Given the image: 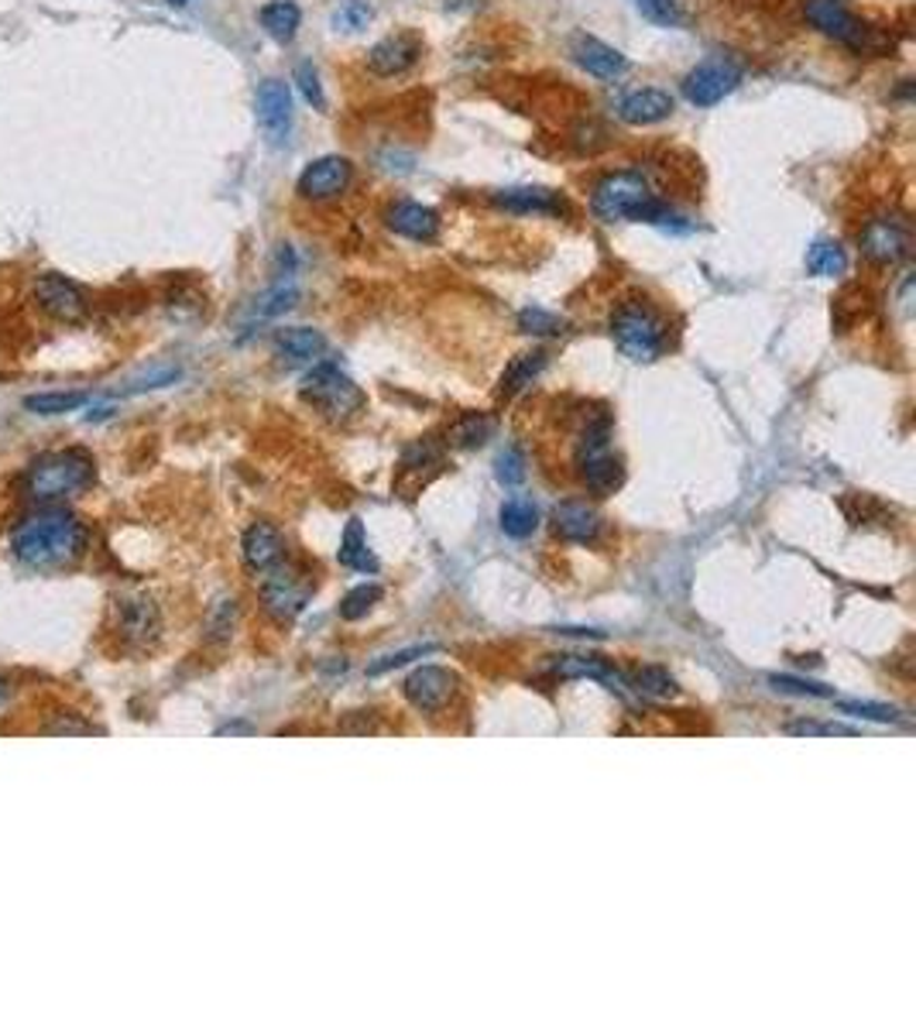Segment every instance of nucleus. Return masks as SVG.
Wrapping results in <instances>:
<instances>
[{
    "mask_svg": "<svg viewBox=\"0 0 916 1029\" xmlns=\"http://www.w3.org/2000/svg\"><path fill=\"white\" fill-rule=\"evenodd\" d=\"M87 546H90L87 526L62 508L34 511L11 532L14 557L31 570H62L83 557Z\"/></svg>",
    "mask_w": 916,
    "mask_h": 1029,
    "instance_id": "1",
    "label": "nucleus"
},
{
    "mask_svg": "<svg viewBox=\"0 0 916 1029\" xmlns=\"http://www.w3.org/2000/svg\"><path fill=\"white\" fill-rule=\"evenodd\" d=\"M590 210H594L597 220H605V223L631 220V223L669 227L676 220L669 203L656 196L653 182L643 172H635V169L611 172V176H605L601 182H597L594 192H590Z\"/></svg>",
    "mask_w": 916,
    "mask_h": 1029,
    "instance_id": "2",
    "label": "nucleus"
},
{
    "mask_svg": "<svg viewBox=\"0 0 916 1029\" xmlns=\"http://www.w3.org/2000/svg\"><path fill=\"white\" fill-rule=\"evenodd\" d=\"M93 481H97V463H93L90 450L66 447V450H52L46 457H38L31 463L24 491L38 504H52V501L90 491Z\"/></svg>",
    "mask_w": 916,
    "mask_h": 1029,
    "instance_id": "3",
    "label": "nucleus"
},
{
    "mask_svg": "<svg viewBox=\"0 0 916 1029\" xmlns=\"http://www.w3.org/2000/svg\"><path fill=\"white\" fill-rule=\"evenodd\" d=\"M574 467H577V478L597 498H608L621 488L625 467L611 450V416L608 412L587 416L584 429L577 432V443H574Z\"/></svg>",
    "mask_w": 916,
    "mask_h": 1029,
    "instance_id": "4",
    "label": "nucleus"
},
{
    "mask_svg": "<svg viewBox=\"0 0 916 1029\" xmlns=\"http://www.w3.org/2000/svg\"><path fill=\"white\" fill-rule=\"evenodd\" d=\"M611 337L618 350L635 364H653L659 353L666 350L669 327L663 320V312H656L649 302L631 299L621 302L611 316Z\"/></svg>",
    "mask_w": 916,
    "mask_h": 1029,
    "instance_id": "5",
    "label": "nucleus"
},
{
    "mask_svg": "<svg viewBox=\"0 0 916 1029\" xmlns=\"http://www.w3.org/2000/svg\"><path fill=\"white\" fill-rule=\"evenodd\" d=\"M302 402H309L316 412H323L333 422L350 419L354 412L365 409V391L354 384L350 374H344L337 364L320 361L302 378Z\"/></svg>",
    "mask_w": 916,
    "mask_h": 1029,
    "instance_id": "6",
    "label": "nucleus"
},
{
    "mask_svg": "<svg viewBox=\"0 0 916 1029\" xmlns=\"http://www.w3.org/2000/svg\"><path fill=\"white\" fill-rule=\"evenodd\" d=\"M31 299H34L38 309L49 316V320L66 323V327L83 323L87 309H90L87 292L79 289L72 279H66V274H59V271H42V274H38V279L31 282Z\"/></svg>",
    "mask_w": 916,
    "mask_h": 1029,
    "instance_id": "7",
    "label": "nucleus"
},
{
    "mask_svg": "<svg viewBox=\"0 0 916 1029\" xmlns=\"http://www.w3.org/2000/svg\"><path fill=\"white\" fill-rule=\"evenodd\" d=\"M741 83V66L735 59H725V56H714V59H704L697 62L687 79H684V97L694 103V107H714L721 103L728 93H735Z\"/></svg>",
    "mask_w": 916,
    "mask_h": 1029,
    "instance_id": "8",
    "label": "nucleus"
},
{
    "mask_svg": "<svg viewBox=\"0 0 916 1029\" xmlns=\"http://www.w3.org/2000/svg\"><path fill=\"white\" fill-rule=\"evenodd\" d=\"M309 598H312V580H302L296 570L278 563L268 573H261V605L278 621H292Z\"/></svg>",
    "mask_w": 916,
    "mask_h": 1029,
    "instance_id": "9",
    "label": "nucleus"
},
{
    "mask_svg": "<svg viewBox=\"0 0 916 1029\" xmlns=\"http://www.w3.org/2000/svg\"><path fill=\"white\" fill-rule=\"evenodd\" d=\"M913 251V227L909 220L886 213L865 223L862 230V254L875 264H896Z\"/></svg>",
    "mask_w": 916,
    "mask_h": 1029,
    "instance_id": "10",
    "label": "nucleus"
},
{
    "mask_svg": "<svg viewBox=\"0 0 916 1029\" xmlns=\"http://www.w3.org/2000/svg\"><path fill=\"white\" fill-rule=\"evenodd\" d=\"M258 124L268 138V144L282 148L292 138V90L286 79H265L255 97Z\"/></svg>",
    "mask_w": 916,
    "mask_h": 1029,
    "instance_id": "11",
    "label": "nucleus"
},
{
    "mask_svg": "<svg viewBox=\"0 0 916 1029\" xmlns=\"http://www.w3.org/2000/svg\"><path fill=\"white\" fill-rule=\"evenodd\" d=\"M804 14L820 34L834 38V42L848 49H868V28L852 14L845 0H807Z\"/></svg>",
    "mask_w": 916,
    "mask_h": 1029,
    "instance_id": "12",
    "label": "nucleus"
},
{
    "mask_svg": "<svg viewBox=\"0 0 916 1029\" xmlns=\"http://www.w3.org/2000/svg\"><path fill=\"white\" fill-rule=\"evenodd\" d=\"M350 179H354L350 158H344V154H323V158H316V162H309V166L302 169L296 189H299L302 200H316V203H320V200H333V196H340V192L350 186Z\"/></svg>",
    "mask_w": 916,
    "mask_h": 1029,
    "instance_id": "13",
    "label": "nucleus"
},
{
    "mask_svg": "<svg viewBox=\"0 0 916 1029\" xmlns=\"http://www.w3.org/2000/svg\"><path fill=\"white\" fill-rule=\"evenodd\" d=\"M491 203L505 213L515 217H564L570 207L560 192H552L546 186H511L491 192Z\"/></svg>",
    "mask_w": 916,
    "mask_h": 1029,
    "instance_id": "14",
    "label": "nucleus"
},
{
    "mask_svg": "<svg viewBox=\"0 0 916 1029\" xmlns=\"http://www.w3.org/2000/svg\"><path fill=\"white\" fill-rule=\"evenodd\" d=\"M406 700L422 710V715H436V710H444L457 690V677L444 666H419L412 677L406 680Z\"/></svg>",
    "mask_w": 916,
    "mask_h": 1029,
    "instance_id": "15",
    "label": "nucleus"
},
{
    "mask_svg": "<svg viewBox=\"0 0 916 1029\" xmlns=\"http://www.w3.org/2000/svg\"><path fill=\"white\" fill-rule=\"evenodd\" d=\"M241 552H245L248 570L268 573L271 567H278L286 560V536L271 522H255V526H248V532L241 539Z\"/></svg>",
    "mask_w": 916,
    "mask_h": 1029,
    "instance_id": "16",
    "label": "nucleus"
},
{
    "mask_svg": "<svg viewBox=\"0 0 916 1029\" xmlns=\"http://www.w3.org/2000/svg\"><path fill=\"white\" fill-rule=\"evenodd\" d=\"M570 56L577 59L580 69H587L597 79H618V76L628 72V59L594 34H574L570 38Z\"/></svg>",
    "mask_w": 916,
    "mask_h": 1029,
    "instance_id": "17",
    "label": "nucleus"
},
{
    "mask_svg": "<svg viewBox=\"0 0 916 1029\" xmlns=\"http://www.w3.org/2000/svg\"><path fill=\"white\" fill-rule=\"evenodd\" d=\"M385 223L398 237H409V241H419V244H429L440 237V213L422 207V203H412V200L391 203L388 213H385Z\"/></svg>",
    "mask_w": 916,
    "mask_h": 1029,
    "instance_id": "18",
    "label": "nucleus"
},
{
    "mask_svg": "<svg viewBox=\"0 0 916 1029\" xmlns=\"http://www.w3.org/2000/svg\"><path fill=\"white\" fill-rule=\"evenodd\" d=\"M422 56V46L412 34H388L368 49V69L375 76H402Z\"/></svg>",
    "mask_w": 916,
    "mask_h": 1029,
    "instance_id": "19",
    "label": "nucleus"
},
{
    "mask_svg": "<svg viewBox=\"0 0 916 1029\" xmlns=\"http://www.w3.org/2000/svg\"><path fill=\"white\" fill-rule=\"evenodd\" d=\"M552 529L556 536H564L567 542H594L601 532V514H597L587 501H560L552 508Z\"/></svg>",
    "mask_w": 916,
    "mask_h": 1029,
    "instance_id": "20",
    "label": "nucleus"
},
{
    "mask_svg": "<svg viewBox=\"0 0 916 1029\" xmlns=\"http://www.w3.org/2000/svg\"><path fill=\"white\" fill-rule=\"evenodd\" d=\"M673 97L666 90H656V87H646V90H635L628 93L621 103H618V117L631 128H649V124H659L666 117H673Z\"/></svg>",
    "mask_w": 916,
    "mask_h": 1029,
    "instance_id": "21",
    "label": "nucleus"
},
{
    "mask_svg": "<svg viewBox=\"0 0 916 1029\" xmlns=\"http://www.w3.org/2000/svg\"><path fill=\"white\" fill-rule=\"evenodd\" d=\"M117 628L135 646H148L158 636V608L148 598H128L117 605Z\"/></svg>",
    "mask_w": 916,
    "mask_h": 1029,
    "instance_id": "22",
    "label": "nucleus"
},
{
    "mask_svg": "<svg viewBox=\"0 0 916 1029\" xmlns=\"http://www.w3.org/2000/svg\"><path fill=\"white\" fill-rule=\"evenodd\" d=\"M556 672H560V677H567V680L590 677V680L605 683V687L615 690V693H625V687H628V680L615 669V662H608V659H601V656H560V659H556Z\"/></svg>",
    "mask_w": 916,
    "mask_h": 1029,
    "instance_id": "23",
    "label": "nucleus"
},
{
    "mask_svg": "<svg viewBox=\"0 0 916 1029\" xmlns=\"http://www.w3.org/2000/svg\"><path fill=\"white\" fill-rule=\"evenodd\" d=\"M275 350H278V358L289 361V364H306V361H316L327 350V337L320 330H309V327H289V330H278Z\"/></svg>",
    "mask_w": 916,
    "mask_h": 1029,
    "instance_id": "24",
    "label": "nucleus"
},
{
    "mask_svg": "<svg viewBox=\"0 0 916 1029\" xmlns=\"http://www.w3.org/2000/svg\"><path fill=\"white\" fill-rule=\"evenodd\" d=\"M258 21H261V28L275 38L278 46H289L292 38L299 34L302 11H299L296 0H268V4L258 11Z\"/></svg>",
    "mask_w": 916,
    "mask_h": 1029,
    "instance_id": "25",
    "label": "nucleus"
},
{
    "mask_svg": "<svg viewBox=\"0 0 916 1029\" xmlns=\"http://www.w3.org/2000/svg\"><path fill=\"white\" fill-rule=\"evenodd\" d=\"M340 563L347 567V570H357V573H375L378 570V560H375V552L368 549V536H365V526L357 522V519H350V526H347V532H344V539H340Z\"/></svg>",
    "mask_w": 916,
    "mask_h": 1029,
    "instance_id": "26",
    "label": "nucleus"
},
{
    "mask_svg": "<svg viewBox=\"0 0 916 1029\" xmlns=\"http://www.w3.org/2000/svg\"><path fill=\"white\" fill-rule=\"evenodd\" d=\"M498 522H501V532L511 536V539H526L536 532L539 526V508L529 501V498H508L498 511Z\"/></svg>",
    "mask_w": 916,
    "mask_h": 1029,
    "instance_id": "27",
    "label": "nucleus"
},
{
    "mask_svg": "<svg viewBox=\"0 0 916 1029\" xmlns=\"http://www.w3.org/2000/svg\"><path fill=\"white\" fill-rule=\"evenodd\" d=\"M546 368V350H532V353H522V358H515L505 374H501V394L511 399V394H519L526 384H532V378Z\"/></svg>",
    "mask_w": 916,
    "mask_h": 1029,
    "instance_id": "28",
    "label": "nucleus"
},
{
    "mask_svg": "<svg viewBox=\"0 0 916 1029\" xmlns=\"http://www.w3.org/2000/svg\"><path fill=\"white\" fill-rule=\"evenodd\" d=\"M848 268V254L838 241H817L807 251V271L817 274V279H838Z\"/></svg>",
    "mask_w": 916,
    "mask_h": 1029,
    "instance_id": "29",
    "label": "nucleus"
},
{
    "mask_svg": "<svg viewBox=\"0 0 916 1029\" xmlns=\"http://www.w3.org/2000/svg\"><path fill=\"white\" fill-rule=\"evenodd\" d=\"M87 402V391H38L24 399V409L34 416H66Z\"/></svg>",
    "mask_w": 916,
    "mask_h": 1029,
    "instance_id": "30",
    "label": "nucleus"
},
{
    "mask_svg": "<svg viewBox=\"0 0 916 1029\" xmlns=\"http://www.w3.org/2000/svg\"><path fill=\"white\" fill-rule=\"evenodd\" d=\"M495 432V422L481 412H467L460 416L454 426H450V443L454 447H464V450H474V447H485Z\"/></svg>",
    "mask_w": 916,
    "mask_h": 1029,
    "instance_id": "31",
    "label": "nucleus"
},
{
    "mask_svg": "<svg viewBox=\"0 0 916 1029\" xmlns=\"http://www.w3.org/2000/svg\"><path fill=\"white\" fill-rule=\"evenodd\" d=\"M628 687H635L643 697H653V700H666V697H676V680L663 666H639L628 672Z\"/></svg>",
    "mask_w": 916,
    "mask_h": 1029,
    "instance_id": "32",
    "label": "nucleus"
},
{
    "mask_svg": "<svg viewBox=\"0 0 916 1029\" xmlns=\"http://www.w3.org/2000/svg\"><path fill=\"white\" fill-rule=\"evenodd\" d=\"M296 299H299V292H296L292 286L278 282L275 289L261 292V296H258V299L251 302V312H248V320H251V323H265V320H275V316L289 312V309L296 306Z\"/></svg>",
    "mask_w": 916,
    "mask_h": 1029,
    "instance_id": "33",
    "label": "nucleus"
},
{
    "mask_svg": "<svg viewBox=\"0 0 916 1029\" xmlns=\"http://www.w3.org/2000/svg\"><path fill=\"white\" fill-rule=\"evenodd\" d=\"M371 21H375V8L368 4V0H340V4L333 8V18H330V24L337 31H347V34L365 31Z\"/></svg>",
    "mask_w": 916,
    "mask_h": 1029,
    "instance_id": "34",
    "label": "nucleus"
},
{
    "mask_svg": "<svg viewBox=\"0 0 916 1029\" xmlns=\"http://www.w3.org/2000/svg\"><path fill=\"white\" fill-rule=\"evenodd\" d=\"M378 601H381V587H378V583H361V587L347 590V598L340 601L337 615H340L344 621H361Z\"/></svg>",
    "mask_w": 916,
    "mask_h": 1029,
    "instance_id": "35",
    "label": "nucleus"
},
{
    "mask_svg": "<svg viewBox=\"0 0 916 1029\" xmlns=\"http://www.w3.org/2000/svg\"><path fill=\"white\" fill-rule=\"evenodd\" d=\"M564 327H567L564 316L539 309V306H529V309L519 312V330L529 333V337H556V333H564Z\"/></svg>",
    "mask_w": 916,
    "mask_h": 1029,
    "instance_id": "36",
    "label": "nucleus"
},
{
    "mask_svg": "<svg viewBox=\"0 0 916 1029\" xmlns=\"http://www.w3.org/2000/svg\"><path fill=\"white\" fill-rule=\"evenodd\" d=\"M179 374H182L179 364H151V368H145L141 374H135V378L121 388V394H141V391L166 388V384L179 381Z\"/></svg>",
    "mask_w": 916,
    "mask_h": 1029,
    "instance_id": "37",
    "label": "nucleus"
},
{
    "mask_svg": "<svg viewBox=\"0 0 916 1029\" xmlns=\"http://www.w3.org/2000/svg\"><path fill=\"white\" fill-rule=\"evenodd\" d=\"M292 83L299 87V93H302V100H306L309 107H316V110H323V107H327V93H323V83H320V69H316L309 59L296 62V69H292Z\"/></svg>",
    "mask_w": 916,
    "mask_h": 1029,
    "instance_id": "38",
    "label": "nucleus"
},
{
    "mask_svg": "<svg viewBox=\"0 0 916 1029\" xmlns=\"http://www.w3.org/2000/svg\"><path fill=\"white\" fill-rule=\"evenodd\" d=\"M643 11V18H649L659 28H680L684 24V8L680 0H635Z\"/></svg>",
    "mask_w": 916,
    "mask_h": 1029,
    "instance_id": "39",
    "label": "nucleus"
},
{
    "mask_svg": "<svg viewBox=\"0 0 916 1029\" xmlns=\"http://www.w3.org/2000/svg\"><path fill=\"white\" fill-rule=\"evenodd\" d=\"M495 478L505 488H519L526 481V460H522V453L515 450V447L501 450L498 460H495Z\"/></svg>",
    "mask_w": 916,
    "mask_h": 1029,
    "instance_id": "40",
    "label": "nucleus"
},
{
    "mask_svg": "<svg viewBox=\"0 0 916 1029\" xmlns=\"http://www.w3.org/2000/svg\"><path fill=\"white\" fill-rule=\"evenodd\" d=\"M848 718H865V721H883V725H893L899 721V710L896 707H883V703H862V700H845L838 703Z\"/></svg>",
    "mask_w": 916,
    "mask_h": 1029,
    "instance_id": "41",
    "label": "nucleus"
},
{
    "mask_svg": "<svg viewBox=\"0 0 916 1029\" xmlns=\"http://www.w3.org/2000/svg\"><path fill=\"white\" fill-rule=\"evenodd\" d=\"M773 690L779 693H796V697H834L830 687L824 683H810V680H796V677H769Z\"/></svg>",
    "mask_w": 916,
    "mask_h": 1029,
    "instance_id": "42",
    "label": "nucleus"
},
{
    "mask_svg": "<svg viewBox=\"0 0 916 1029\" xmlns=\"http://www.w3.org/2000/svg\"><path fill=\"white\" fill-rule=\"evenodd\" d=\"M429 652H432V646H412V649H402V652H391V656H385V659L368 666V677H381V672L398 669V666H406V662H412L419 656H429Z\"/></svg>",
    "mask_w": 916,
    "mask_h": 1029,
    "instance_id": "43",
    "label": "nucleus"
},
{
    "mask_svg": "<svg viewBox=\"0 0 916 1029\" xmlns=\"http://www.w3.org/2000/svg\"><path fill=\"white\" fill-rule=\"evenodd\" d=\"M789 735H855V728H845V725H820V721H800V725H789L786 728Z\"/></svg>",
    "mask_w": 916,
    "mask_h": 1029,
    "instance_id": "44",
    "label": "nucleus"
},
{
    "mask_svg": "<svg viewBox=\"0 0 916 1029\" xmlns=\"http://www.w3.org/2000/svg\"><path fill=\"white\" fill-rule=\"evenodd\" d=\"M481 8V0H447V11H474Z\"/></svg>",
    "mask_w": 916,
    "mask_h": 1029,
    "instance_id": "45",
    "label": "nucleus"
},
{
    "mask_svg": "<svg viewBox=\"0 0 916 1029\" xmlns=\"http://www.w3.org/2000/svg\"><path fill=\"white\" fill-rule=\"evenodd\" d=\"M241 731H251L248 725H227V728H220V735H241Z\"/></svg>",
    "mask_w": 916,
    "mask_h": 1029,
    "instance_id": "46",
    "label": "nucleus"
},
{
    "mask_svg": "<svg viewBox=\"0 0 916 1029\" xmlns=\"http://www.w3.org/2000/svg\"><path fill=\"white\" fill-rule=\"evenodd\" d=\"M169 8H186V4H192V0H166Z\"/></svg>",
    "mask_w": 916,
    "mask_h": 1029,
    "instance_id": "47",
    "label": "nucleus"
},
{
    "mask_svg": "<svg viewBox=\"0 0 916 1029\" xmlns=\"http://www.w3.org/2000/svg\"><path fill=\"white\" fill-rule=\"evenodd\" d=\"M4 697H8V683H4V680H0V700H4Z\"/></svg>",
    "mask_w": 916,
    "mask_h": 1029,
    "instance_id": "48",
    "label": "nucleus"
}]
</instances>
